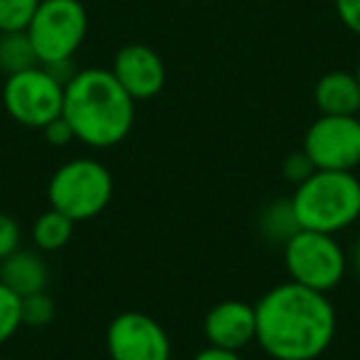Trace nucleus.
I'll return each instance as SVG.
<instances>
[{
    "label": "nucleus",
    "instance_id": "20e7f679",
    "mask_svg": "<svg viewBox=\"0 0 360 360\" xmlns=\"http://www.w3.org/2000/svg\"><path fill=\"white\" fill-rule=\"evenodd\" d=\"M114 198V178L109 168L94 158H72L55 170L47 186L50 207L75 222L94 220Z\"/></svg>",
    "mask_w": 360,
    "mask_h": 360
},
{
    "label": "nucleus",
    "instance_id": "2eb2a0df",
    "mask_svg": "<svg viewBox=\"0 0 360 360\" xmlns=\"http://www.w3.org/2000/svg\"><path fill=\"white\" fill-rule=\"evenodd\" d=\"M75 220H70L67 215H62L60 210L50 207L45 210L35 222H32V245L35 250H40L42 255H50V252H60L62 247L70 245L72 235H75Z\"/></svg>",
    "mask_w": 360,
    "mask_h": 360
},
{
    "label": "nucleus",
    "instance_id": "6ab92c4d",
    "mask_svg": "<svg viewBox=\"0 0 360 360\" xmlns=\"http://www.w3.org/2000/svg\"><path fill=\"white\" fill-rule=\"evenodd\" d=\"M57 306L47 291H37L22 299V326L27 328H45L55 321Z\"/></svg>",
    "mask_w": 360,
    "mask_h": 360
},
{
    "label": "nucleus",
    "instance_id": "7ed1b4c3",
    "mask_svg": "<svg viewBox=\"0 0 360 360\" xmlns=\"http://www.w3.org/2000/svg\"><path fill=\"white\" fill-rule=\"evenodd\" d=\"M301 230L338 235L360 217V180L353 170H314L291 195Z\"/></svg>",
    "mask_w": 360,
    "mask_h": 360
},
{
    "label": "nucleus",
    "instance_id": "423d86ee",
    "mask_svg": "<svg viewBox=\"0 0 360 360\" xmlns=\"http://www.w3.org/2000/svg\"><path fill=\"white\" fill-rule=\"evenodd\" d=\"M284 264L291 281L328 294L340 286L348 271V255L335 242V235L314 230H299L284 247Z\"/></svg>",
    "mask_w": 360,
    "mask_h": 360
},
{
    "label": "nucleus",
    "instance_id": "b1692460",
    "mask_svg": "<svg viewBox=\"0 0 360 360\" xmlns=\"http://www.w3.org/2000/svg\"><path fill=\"white\" fill-rule=\"evenodd\" d=\"M191 360H242L237 350H225V348H215V345H207V348L198 350Z\"/></svg>",
    "mask_w": 360,
    "mask_h": 360
},
{
    "label": "nucleus",
    "instance_id": "f257e3e1",
    "mask_svg": "<svg viewBox=\"0 0 360 360\" xmlns=\"http://www.w3.org/2000/svg\"><path fill=\"white\" fill-rule=\"evenodd\" d=\"M257 340L274 360H316L330 348L338 330L328 294L296 281L276 284L255 304Z\"/></svg>",
    "mask_w": 360,
    "mask_h": 360
},
{
    "label": "nucleus",
    "instance_id": "412c9836",
    "mask_svg": "<svg viewBox=\"0 0 360 360\" xmlns=\"http://www.w3.org/2000/svg\"><path fill=\"white\" fill-rule=\"evenodd\" d=\"M314 163H311V158L304 153V148L296 150V153L286 155L284 165H281V175H284L286 183H291V186H301L306 178H309L311 173H314Z\"/></svg>",
    "mask_w": 360,
    "mask_h": 360
},
{
    "label": "nucleus",
    "instance_id": "9b49d317",
    "mask_svg": "<svg viewBox=\"0 0 360 360\" xmlns=\"http://www.w3.org/2000/svg\"><path fill=\"white\" fill-rule=\"evenodd\" d=\"M202 333H205L207 345L240 353L242 348H247V345L257 340L255 304L237 299L220 301V304H215L207 311Z\"/></svg>",
    "mask_w": 360,
    "mask_h": 360
},
{
    "label": "nucleus",
    "instance_id": "dca6fc26",
    "mask_svg": "<svg viewBox=\"0 0 360 360\" xmlns=\"http://www.w3.org/2000/svg\"><path fill=\"white\" fill-rule=\"evenodd\" d=\"M37 55L25 30L20 32H0V72L6 77L18 75L22 70L37 67Z\"/></svg>",
    "mask_w": 360,
    "mask_h": 360
},
{
    "label": "nucleus",
    "instance_id": "a878e982",
    "mask_svg": "<svg viewBox=\"0 0 360 360\" xmlns=\"http://www.w3.org/2000/svg\"><path fill=\"white\" fill-rule=\"evenodd\" d=\"M355 77H358V82H360V60H358V67H355Z\"/></svg>",
    "mask_w": 360,
    "mask_h": 360
},
{
    "label": "nucleus",
    "instance_id": "9d476101",
    "mask_svg": "<svg viewBox=\"0 0 360 360\" xmlns=\"http://www.w3.org/2000/svg\"><path fill=\"white\" fill-rule=\"evenodd\" d=\"M111 75L129 91L134 101L153 99L165 86V65L160 55L148 45H124L114 55Z\"/></svg>",
    "mask_w": 360,
    "mask_h": 360
},
{
    "label": "nucleus",
    "instance_id": "aec40b11",
    "mask_svg": "<svg viewBox=\"0 0 360 360\" xmlns=\"http://www.w3.org/2000/svg\"><path fill=\"white\" fill-rule=\"evenodd\" d=\"M22 247V227L8 212H0V259L11 257Z\"/></svg>",
    "mask_w": 360,
    "mask_h": 360
},
{
    "label": "nucleus",
    "instance_id": "f3484780",
    "mask_svg": "<svg viewBox=\"0 0 360 360\" xmlns=\"http://www.w3.org/2000/svg\"><path fill=\"white\" fill-rule=\"evenodd\" d=\"M22 328V299L0 281V345Z\"/></svg>",
    "mask_w": 360,
    "mask_h": 360
},
{
    "label": "nucleus",
    "instance_id": "4be33fe9",
    "mask_svg": "<svg viewBox=\"0 0 360 360\" xmlns=\"http://www.w3.org/2000/svg\"><path fill=\"white\" fill-rule=\"evenodd\" d=\"M40 131H42V139H45L50 146H55V148H62V146L77 141L75 131H72V126L67 124L65 116H57L55 121H50V124H47L45 129H40Z\"/></svg>",
    "mask_w": 360,
    "mask_h": 360
},
{
    "label": "nucleus",
    "instance_id": "4468645a",
    "mask_svg": "<svg viewBox=\"0 0 360 360\" xmlns=\"http://www.w3.org/2000/svg\"><path fill=\"white\" fill-rule=\"evenodd\" d=\"M257 230H259V237L266 245L284 247L301 230L291 198H279V200L266 202L259 210V217H257Z\"/></svg>",
    "mask_w": 360,
    "mask_h": 360
},
{
    "label": "nucleus",
    "instance_id": "ddd939ff",
    "mask_svg": "<svg viewBox=\"0 0 360 360\" xmlns=\"http://www.w3.org/2000/svg\"><path fill=\"white\" fill-rule=\"evenodd\" d=\"M314 101L323 116H358L360 82L355 72H326L314 86Z\"/></svg>",
    "mask_w": 360,
    "mask_h": 360
},
{
    "label": "nucleus",
    "instance_id": "39448f33",
    "mask_svg": "<svg viewBox=\"0 0 360 360\" xmlns=\"http://www.w3.org/2000/svg\"><path fill=\"white\" fill-rule=\"evenodd\" d=\"M89 30L82 0H40L30 25L25 27L40 65L75 60Z\"/></svg>",
    "mask_w": 360,
    "mask_h": 360
},
{
    "label": "nucleus",
    "instance_id": "a211bd4d",
    "mask_svg": "<svg viewBox=\"0 0 360 360\" xmlns=\"http://www.w3.org/2000/svg\"><path fill=\"white\" fill-rule=\"evenodd\" d=\"M40 0H0V32H20L30 25Z\"/></svg>",
    "mask_w": 360,
    "mask_h": 360
},
{
    "label": "nucleus",
    "instance_id": "1a4fd4ad",
    "mask_svg": "<svg viewBox=\"0 0 360 360\" xmlns=\"http://www.w3.org/2000/svg\"><path fill=\"white\" fill-rule=\"evenodd\" d=\"M106 353L111 360H170V338L153 316L121 311L106 328Z\"/></svg>",
    "mask_w": 360,
    "mask_h": 360
},
{
    "label": "nucleus",
    "instance_id": "bb28decb",
    "mask_svg": "<svg viewBox=\"0 0 360 360\" xmlns=\"http://www.w3.org/2000/svg\"><path fill=\"white\" fill-rule=\"evenodd\" d=\"M0 360H13V358H0Z\"/></svg>",
    "mask_w": 360,
    "mask_h": 360
},
{
    "label": "nucleus",
    "instance_id": "6e6552de",
    "mask_svg": "<svg viewBox=\"0 0 360 360\" xmlns=\"http://www.w3.org/2000/svg\"><path fill=\"white\" fill-rule=\"evenodd\" d=\"M304 153L316 170H355L360 165V119L321 114L306 129Z\"/></svg>",
    "mask_w": 360,
    "mask_h": 360
},
{
    "label": "nucleus",
    "instance_id": "f8f14e48",
    "mask_svg": "<svg viewBox=\"0 0 360 360\" xmlns=\"http://www.w3.org/2000/svg\"><path fill=\"white\" fill-rule=\"evenodd\" d=\"M0 281L11 291H15L20 299L37 291H47L50 269L40 250H25L20 247L11 257L0 259Z\"/></svg>",
    "mask_w": 360,
    "mask_h": 360
},
{
    "label": "nucleus",
    "instance_id": "f03ea898",
    "mask_svg": "<svg viewBox=\"0 0 360 360\" xmlns=\"http://www.w3.org/2000/svg\"><path fill=\"white\" fill-rule=\"evenodd\" d=\"M62 116L84 146L114 148L134 129L136 101L111 70L86 67L67 82Z\"/></svg>",
    "mask_w": 360,
    "mask_h": 360
},
{
    "label": "nucleus",
    "instance_id": "0eeeda50",
    "mask_svg": "<svg viewBox=\"0 0 360 360\" xmlns=\"http://www.w3.org/2000/svg\"><path fill=\"white\" fill-rule=\"evenodd\" d=\"M65 84L57 82L42 65L6 77L3 106L8 116L27 129H45L50 121L62 116Z\"/></svg>",
    "mask_w": 360,
    "mask_h": 360
},
{
    "label": "nucleus",
    "instance_id": "393cba45",
    "mask_svg": "<svg viewBox=\"0 0 360 360\" xmlns=\"http://www.w3.org/2000/svg\"><path fill=\"white\" fill-rule=\"evenodd\" d=\"M348 264H353V269H355V274L360 276V237H358V242L353 245V250H350V257H348Z\"/></svg>",
    "mask_w": 360,
    "mask_h": 360
},
{
    "label": "nucleus",
    "instance_id": "5701e85b",
    "mask_svg": "<svg viewBox=\"0 0 360 360\" xmlns=\"http://www.w3.org/2000/svg\"><path fill=\"white\" fill-rule=\"evenodd\" d=\"M335 13L338 20L360 37V0H335Z\"/></svg>",
    "mask_w": 360,
    "mask_h": 360
}]
</instances>
